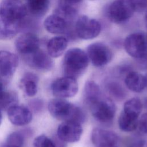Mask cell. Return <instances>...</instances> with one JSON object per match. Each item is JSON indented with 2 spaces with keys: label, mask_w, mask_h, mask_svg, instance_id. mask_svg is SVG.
<instances>
[{
  "label": "cell",
  "mask_w": 147,
  "mask_h": 147,
  "mask_svg": "<svg viewBox=\"0 0 147 147\" xmlns=\"http://www.w3.org/2000/svg\"><path fill=\"white\" fill-rule=\"evenodd\" d=\"M106 89L109 94L116 99L121 100L125 97L126 92L122 86L115 81H109L106 84Z\"/></svg>",
  "instance_id": "484cf974"
},
{
  "label": "cell",
  "mask_w": 147,
  "mask_h": 147,
  "mask_svg": "<svg viewBox=\"0 0 147 147\" xmlns=\"http://www.w3.org/2000/svg\"><path fill=\"white\" fill-rule=\"evenodd\" d=\"M134 10L129 0H115L109 8V17L115 23L120 24L128 20L133 14Z\"/></svg>",
  "instance_id": "9c48e42d"
},
{
  "label": "cell",
  "mask_w": 147,
  "mask_h": 147,
  "mask_svg": "<svg viewBox=\"0 0 147 147\" xmlns=\"http://www.w3.org/2000/svg\"><path fill=\"white\" fill-rule=\"evenodd\" d=\"M84 99L87 103L102 96V91L97 83L94 81H87L84 85Z\"/></svg>",
  "instance_id": "cb8c5ba5"
},
{
  "label": "cell",
  "mask_w": 147,
  "mask_h": 147,
  "mask_svg": "<svg viewBox=\"0 0 147 147\" xmlns=\"http://www.w3.org/2000/svg\"><path fill=\"white\" fill-rule=\"evenodd\" d=\"M142 107L143 105L141 100L138 98H133L125 102L123 111L129 115L138 118Z\"/></svg>",
  "instance_id": "603a6c76"
},
{
  "label": "cell",
  "mask_w": 147,
  "mask_h": 147,
  "mask_svg": "<svg viewBox=\"0 0 147 147\" xmlns=\"http://www.w3.org/2000/svg\"><path fill=\"white\" fill-rule=\"evenodd\" d=\"M82 0H62V2L65 3L67 4L68 5H72L74 4H76L78 3H80V2H82Z\"/></svg>",
  "instance_id": "d6a6232c"
},
{
  "label": "cell",
  "mask_w": 147,
  "mask_h": 147,
  "mask_svg": "<svg viewBox=\"0 0 147 147\" xmlns=\"http://www.w3.org/2000/svg\"><path fill=\"white\" fill-rule=\"evenodd\" d=\"M28 12L34 17L43 16L48 11L49 0H25Z\"/></svg>",
  "instance_id": "44dd1931"
},
{
  "label": "cell",
  "mask_w": 147,
  "mask_h": 147,
  "mask_svg": "<svg viewBox=\"0 0 147 147\" xmlns=\"http://www.w3.org/2000/svg\"><path fill=\"white\" fill-rule=\"evenodd\" d=\"M2 147H11V146H7V145H6L4 144V145H3Z\"/></svg>",
  "instance_id": "d590c367"
},
{
  "label": "cell",
  "mask_w": 147,
  "mask_h": 147,
  "mask_svg": "<svg viewBox=\"0 0 147 147\" xmlns=\"http://www.w3.org/2000/svg\"><path fill=\"white\" fill-rule=\"evenodd\" d=\"M18 96L14 91H5L0 96V109L7 110L11 106L17 105Z\"/></svg>",
  "instance_id": "d4e9b609"
},
{
  "label": "cell",
  "mask_w": 147,
  "mask_h": 147,
  "mask_svg": "<svg viewBox=\"0 0 147 147\" xmlns=\"http://www.w3.org/2000/svg\"><path fill=\"white\" fill-rule=\"evenodd\" d=\"M87 54L91 63L98 67L106 65L113 57L111 49L102 42H95L89 45L87 49Z\"/></svg>",
  "instance_id": "ba28073f"
},
{
  "label": "cell",
  "mask_w": 147,
  "mask_h": 147,
  "mask_svg": "<svg viewBox=\"0 0 147 147\" xmlns=\"http://www.w3.org/2000/svg\"><path fill=\"white\" fill-rule=\"evenodd\" d=\"M126 52L131 57L141 59L147 54V42L145 35L142 33H133L124 40Z\"/></svg>",
  "instance_id": "5b68a950"
},
{
  "label": "cell",
  "mask_w": 147,
  "mask_h": 147,
  "mask_svg": "<svg viewBox=\"0 0 147 147\" xmlns=\"http://www.w3.org/2000/svg\"><path fill=\"white\" fill-rule=\"evenodd\" d=\"M138 118L131 117L125 113L123 111L118 118L119 129L125 132H131L135 130L138 127Z\"/></svg>",
  "instance_id": "7402d4cb"
},
{
  "label": "cell",
  "mask_w": 147,
  "mask_h": 147,
  "mask_svg": "<svg viewBox=\"0 0 147 147\" xmlns=\"http://www.w3.org/2000/svg\"><path fill=\"white\" fill-rule=\"evenodd\" d=\"M28 13L26 5L21 0H3L0 3V14L21 25Z\"/></svg>",
  "instance_id": "277c9868"
},
{
  "label": "cell",
  "mask_w": 147,
  "mask_h": 147,
  "mask_svg": "<svg viewBox=\"0 0 147 147\" xmlns=\"http://www.w3.org/2000/svg\"><path fill=\"white\" fill-rule=\"evenodd\" d=\"M138 127L142 133L147 134V113L142 114L138 120Z\"/></svg>",
  "instance_id": "f546056e"
},
{
  "label": "cell",
  "mask_w": 147,
  "mask_h": 147,
  "mask_svg": "<svg viewBox=\"0 0 147 147\" xmlns=\"http://www.w3.org/2000/svg\"><path fill=\"white\" fill-rule=\"evenodd\" d=\"M129 147H147V142L145 140H138L132 143Z\"/></svg>",
  "instance_id": "4dcf8cb0"
},
{
  "label": "cell",
  "mask_w": 147,
  "mask_h": 147,
  "mask_svg": "<svg viewBox=\"0 0 147 147\" xmlns=\"http://www.w3.org/2000/svg\"><path fill=\"white\" fill-rule=\"evenodd\" d=\"M87 53L78 48L68 50L63 60V71L65 76L77 79L86 71L89 63Z\"/></svg>",
  "instance_id": "7a4b0ae2"
},
{
  "label": "cell",
  "mask_w": 147,
  "mask_h": 147,
  "mask_svg": "<svg viewBox=\"0 0 147 147\" xmlns=\"http://www.w3.org/2000/svg\"><path fill=\"white\" fill-rule=\"evenodd\" d=\"M2 113H1V109H0V125L2 123Z\"/></svg>",
  "instance_id": "836d02e7"
},
{
  "label": "cell",
  "mask_w": 147,
  "mask_h": 147,
  "mask_svg": "<svg viewBox=\"0 0 147 147\" xmlns=\"http://www.w3.org/2000/svg\"><path fill=\"white\" fill-rule=\"evenodd\" d=\"M7 112L9 121L16 126L26 125L32 119V112L24 106L15 105L10 107Z\"/></svg>",
  "instance_id": "5bb4252c"
},
{
  "label": "cell",
  "mask_w": 147,
  "mask_h": 147,
  "mask_svg": "<svg viewBox=\"0 0 147 147\" xmlns=\"http://www.w3.org/2000/svg\"><path fill=\"white\" fill-rule=\"evenodd\" d=\"M145 22H146V25L147 26V13H146V15H145Z\"/></svg>",
  "instance_id": "e575fe53"
},
{
  "label": "cell",
  "mask_w": 147,
  "mask_h": 147,
  "mask_svg": "<svg viewBox=\"0 0 147 147\" xmlns=\"http://www.w3.org/2000/svg\"><path fill=\"white\" fill-rule=\"evenodd\" d=\"M22 28L21 23L12 21L0 14V40L13 38Z\"/></svg>",
  "instance_id": "e0dca14e"
},
{
  "label": "cell",
  "mask_w": 147,
  "mask_h": 147,
  "mask_svg": "<svg viewBox=\"0 0 147 147\" xmlns=\"http://www.w3.org/2000/svg\"><path fill=\"white\" fill-rule=\"evenodd\" d=\"M145 37H146V42H147V34L145 35Z\"/></svg>",
  "instance_id": "8d00e7d4"
},
{
  "label": "cell",
  "mask_w": 147,
  "mask_h": 147,
  "mask_svg": "<svg viewBox=\"0 0 147 147\" xmlns=\"http://www.w3.org/2000/svg\"><path fill=\"white\" fill-rule=\"evenodd\" d=\"M18 65V57L13 53L0 51V75L9 78L16 71Z\"/></svg>",
  "instance_id": "9a60e30c"
},
{
  "label": "cell",
  "mask_w": 147,
  "mask_h": 147,
  "mask_svg": "<svg viewBox=\"0 0 147 147\" xmlns=\"http://www.w3.org/2000/svg\"><path fill=\"white\" fill-rule=\"evenodd\" d=\"M48 109L53 118L63 122L72 121L82 124L86 119L83 109L65 99L56 98L51 99L48 103Z\"/></svg>",
  "instance_id": "6da1fadb"
},
{
  "label": "cell",
  "mask_w": 147,
  "mask_h": 147,
  "mask_svg": "<svg viewBox=\"0 0 147 147\" xmlns=\"http://www.w3.org/2000/svg\"><path fill=\"white\" fill-rule=\"evenodd\" d=\"M101 30L100 22L86 16L78 18L75 24V32L80 38L90 40L97 37Z\"/></svg>",
  "instance_id": "8992f818"
},
{
  "label": "cell",
  "mask_w": 147,
  "mask_h": 147,
  "mask_svg": "<svg viewBox=\"0 0 147 147\" xmlns=\"http://www.w3.org/2000/svg\"><path fill=\"white\" fill-rule=\"evenodd\" d=\"M87 104L94 118L100 122H110L115 117L116 106L110 98L102 96Z\"/></svg>",
  "instance_id": "3957f363"
},
{
  "label": "cell",
  "mask_w": 147,
  "mask_h": 147,
  "mask_svg": "<svg viewBox=\"0 0 147 147\" xmlns=\"http://www.w3.org/2000/svg\"><path fill=\"white\" fill-rule=\"evenodd\" d=\"M91 141L96 147H117L119 138L114 131L95 127L91 133Z\"/></svg>",
  "instance_id": "8fae6325"
},
{
  "label": "cell",
  "mask_w": 147,
  "mask_h": 147,
  "mask_svg": "<svg viewBox=\"0 0 147 147\" xmlns=\"http://www.w3.org/2000/svg\"><path fill=\"white\" fill-rule=\"evenodd\" d=\"M124 81L127 88L135 92H140L146 87L145 76L136 71L128 72Z\"/></svg>",
  "instance_id": "ac0fdd59"
},
{
  "label": "cell",
  "mask_w": 147,
  "mask_h": 147,
  "mask_svg": "<svg viewBox=\"0 0 147 147\" xmlns=\"http://www.w3.org/2000/svg\"><path fill=\"white\" fill-rule=\"evenodd\" d=\"M28 64L33 68L42 71L51 70L53 67V61L47 52L40 48L33 53L24 56Z\"/></svg>",
  "instance_id": "7c38bea8"
},
{
  "label": "cell",
  "mask_w": 147,
  "mask_h": 147,
  "mask_svg": "<svg viewBox=\"0 0 147 147\" xmlns=\"http://www.w3.org/2000/svg\"><path fill=\"white\" fill-rule=\"evenodd\" d=\"M68 45L67 39L63 36H56L50 39L47 45V52L52 58L60 57L64 52Z\"/></svg>",
  "instance_id": "d6986e66"
},
{
  "label": "cell",
  "mask_w": 147,
  "mask_h": 147,
  "mask_svg": "<svg viewBox=\"0 0 147 147\" xmlns=\"http://www.w3.org/2000/svg\"><path fill=\"white\" fill-rule=\"evenodd\" d=\"M6 80H7V78L0 75V96L5 91H6L5 86L6 83Z\"/></svg>",
  "instance_id": "1f68e13d"
},
{
  "label": "cell",
  "mask_w": 147,
  "mask_h": 147,
  "mask_svg": "<svg viewBox=\"0 0 147 147\" xmlns=\"http://www.w3.org/2000/svg\"><path fill=\"white\" fill-rule=\"evenodd\" d=\"M134 11H142L147 8V0H129Z\"/></svg>",
  "instance_id": "f1b7e54d"
},
{
  "label": "cell",
  "mask_w": 147,
  "mask_h": 147,
  "mask_svg": "<svg viewBox=\"0 0 147 147\" xmlns=\"http://www.w3.org/2000/svg\"><path fill=\"white\" fill-rule=\"evenodd\" d=\"M52 94L56 98H68L74 96L78 91V84L76 79L63 76L56 79L51 85Z\"/></svg>",
  "instance_id": "52a82bcc"
},
{
  "label": "cell",
  "mask_w": 147,
  "mask_h": 147,
  "mask_svg": "<svg viewBox=\"0 0 147 147\" xmlns=\"http://www.w3.org/2000/svg\"><path fill=\"white\" fill-rule=\"evenodd\" d=\"M38 78L32 72L26 73L20 80V86L28 96H33L37 92Z\"/></svg>",
  "instance_id": "ffe728a7"
},
{
  "label": "cell",
  "mask_w": 147,
  "mask_h": 147,
  "mask_svg": "<svg viewBox=\"0 0 147 147\" xmlns=\"http://www.w3.org/2000/svg\"><path fill=\"white\" fill-rule=\"evenodd\" d=\"M83 133L81 124L72 121H63L58 126L57 136L64 142H76L79 141Z\"/></svg>",
  "instance_id": "30bf717a"
},
{
  "label": "cell",
  "mask_w": 147,
  "mask_h": 147,
  "mask_svg": "<svg viewBox=\"0 0 147 147\" xmlns=\"http://www.w3.org/2000/svg\"><path fill=\"white\" fill-rule=\"evenodd\" d=\"M23 144V136L21 134L16 131L10 134L5 143V145L11 147H22Z\"/></svg>",
  "instance_id": "4316f807"
},
{
  "label": "cell",
  "mask_w": 147,
  "mask_h": 147,
  "mask_svg": "<svg viewBox=\"0 0 147 147\" xmlns=\"http://www.w3.org/2000/svg\"><path fill=\"white\" fill-rule=\"evenodd\" d=\"M16 48L23 56L33 53L40 48V40L32 33H25L20 35L16 40Z\"/></svg>",
  "instance_id": "4fadbf2b"
},
{
  "label": "cell",
  "mask_w": 147,
  "mask_h": 147,
  "mask_svg": "<svg viewBox=\"0 0 147 147\" xmlns=\"http://www.w3.org/2000/svg\"><path fill=\"white\" fill-rule=\"evenodd\" d=\"M33 145V147H56L54 141L44 134L36 137Z\"/></svg>",
  "instance_id": "83f0119b"
},
{
  "label": "cell",
  "mask_w": 147,
  "mask_h": 147,
  "mask_svg": "<svg viewBox=\"0 0 147 147\" xmlns=\"http://www.w3.org/2000/svg\"><path fill=\"white\" fill-rule=\"evenodd\" d=\"M70 23L61 16L53 13L45 20L44 25L45 29L52 34H62L67 32Z\"/></svg>",
  "instance_id": "2e32d148"
}]
</instances>
